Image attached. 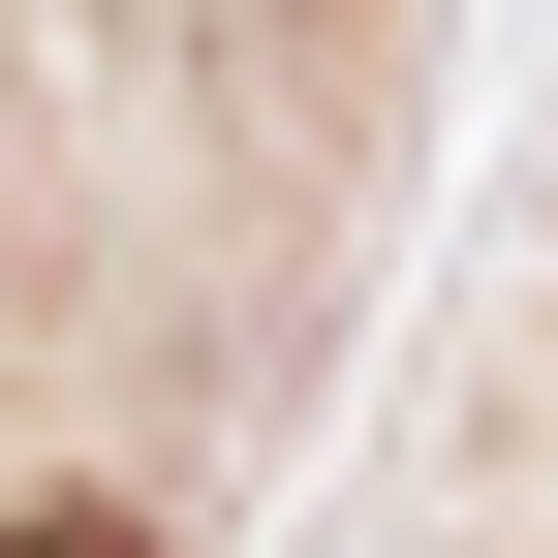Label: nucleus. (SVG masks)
I'll return each mask as SVG.
<instances>
[{
    "label": "nucleus",
    "instance_id": "nucleus-1",
    "mask_svg": "<svg viewBox=\"0 0 558 558\" xmlns=\"http://www.w3.org/2000/svg\"><path fill=\"white\" fill-rule=\"evenodd\" d=\"M0 558H156V527H94V497H62V527H0Z\"/></svg>",
    "mask_w": 558,
    "mask_h": 558
}]
</instances>
